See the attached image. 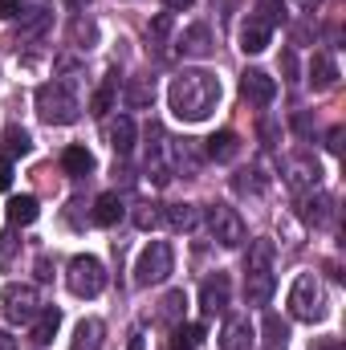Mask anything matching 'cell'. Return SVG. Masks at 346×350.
<instances>
[{
  "label": "cell",
  "mask_w": 346,
  "mask_h": 350,
  "mask_svg": "<svg viewBox=\"0 0 346 350\" xmlns=\"http://www.w3.org/2000/svg\"><path fill=\"white\" fill-rule=\"evenodd\" d=\"M220 98H224V90H220V78L212 70H183V74H175L172 86H168V106H172V114L179 122L212 118Z\"/></svg>",
  "instance_id": "1"
},
{
  "label": "cell",
  "mask_w": 346,
  "mask_h": 350,
  "mask_svg": "<svg viewBox=\"0 0 346 350\" xmlns=\"http://www.w3.org/2000/svg\"><path fill=\"white\" fill-rule=\"evenodd\" d=\"M122 212H127V208H122V196H118V191H102V196L94 200L90 220H94V224H102V228H114V224L122 220Z\"/></svg>",
  "instance_id": "19"
},
{
  "label": "cell",
  "mask_w": 346,
  "mask_h": 350,
  "mask_svg": "<svg viewBox=\"0 0 346 350\" xmlns=\"http://www.w3.org/2000/svg\"><path fill=\"white\" fill-rule=\"evenodd\" d=\"M37 216H41V208H37L33 196H16V200L8 204V224H12V228H25V224H33Z\"/></svg>",
  "instance_id": "24"
},
{
  "label": "cell",
  "mask_w": 346,
  "mask_h": 350,
  "mask_svg": "<svg viewBox=\"0 0 346 350\" xmlns=\"http://www.w3.org/2000/svg\"><path fill=\"white\" fill-rule=\"evenodd\" d=\"M147 33H151L155 41H163V37L172 33V12H159V16H155V21L147 25Z\"/></svg>",
  "instance_id": "39"
},
{
  "label": "cell",
  "mask_w": 346,
  "mask_h": 350,
  "mask_svg": "<svg viewBox=\"0 0 346 350\" xmlns=\"http://www.w3.org/2000/svg\"><path fill=\"white\" fill-rule=\"evenodd\" d=\"M318 179H322V167H318L314 159H289V163H285V183H289L297 196H302V191H314Z\"/></svg>",
  "instance_id": "14"
},
{
  "label": "cell",
  "mask_w": 346,
  "mask_h": 350,
  "mask_svg": "<svg viewBox=\"0 0 346 350\" xmlns=\"http://www.w3.org/2000/svg\"><path fill=\"white\" fill-rule=\"evenodd\" d=\"M106 139H110L114 155H131V151H135V139H139V126H135V118H131V114H118V118L106 126Z\"/></svg>",
  "instance_id": "15"
},
{
  "label": "cell",
  "mask_w": 346,
  "mask_h": 350,
  "mask_svg": "<svg viewBox=\"0 0 346 350\" xmlns=\"http://www.w3.org/2000/svg\"><path fill=\"white\" fill-rule=\"evenodd\" d=\"M322 0H297V8H318Z\"/></svg>",
  "instance_id": "49"
},
{
  "label": "cell",
  "mask_w": 346,
  "mask_h": 350,
  "mask_svg": "<svg viewBox=\"0 0 346 350\" xmlns=\"http://www.w3.org/2000/svg\"><path fill=\"white\" fill-rule=\"evenodd\" d=\"M228 297H232V277H228L224 269H216V273L200 285V310H204L208 318H216V314L228 310Z\"/></svg>",
  "instance_id": "8"
},
{
  "label": "cell",
  "mask_w": 346,
  "mask_h": 350,
  "mask_svg": "<svg viewBox=\"0 0 346 350\" xmlns=\"http://www.w3.org/2000/svg\"><path fill=\"white\" fill-rule=\"evenodd\" d=\"M200 159H204V151H196L191 139H179V143H175V167H179L183 175L200 172Z\"/></svg>",
  "instance_id": "29"
},
{
  "label": "cell",
  "mask_w": 346,
  "mask_h": 350,
  "mask_svg": "<svg viewBox=\"0 0 346 350\" xmlns=\"http://www.w3.org/2000/svg\"><path fill=\"white\" fill-rule=\"evenodd\" d=\"M273 45V25L261 16V12H249L241 21V49L245 53H265Z\"/></svg>",
  "instance_id": "10"
},
{
  "label": "cell",
  "mask_w": 346,
  "mask_h": 350,
  "mask_svg": "<svg viewBox=\"0 0 346 350\" xmlns=\"http://www.w3.org/2000/svg\"><path fill=\"white\" fill-rule=\"evenodd\" d=\"M33 151V139H29V131H21V126H8L4 131V159H25Z\"/></svg>",
  "instance_id": "27"
},
{
  "label": "cell",
  "mask_w": 346,
  "mask_h": 350,
  "mask_svg": "<svg viewBox=\"0 0 346 350\" xmlns=\"http://www.w3.org/2000/svg\"><path fill=\"white\" fill-rule=\"evenodd\" d=\"M102 338H106V322H102V318H82V322L74 326L70 350H102Z\"/></svg>",
  "instance_id": "17"
},
{
  "label": "cell",
  "mask_w": 346,
  "mask_h": 350,
  "mask_svg": "<svg viewBox=\"0 0 346 350\" xmlns=\"http://www.w3.org/2000/svg\"><path fill=\"white\" fill-rule=\"evenodd\" d=\"M66 4H70V8H86L90 0H66Z\"/></svg>",
  "instance_id": "50"
},
{
  "label": "cell",
  "mask_w": 346,
  "mask_h": 350,
  "mask_svg": "<svg viewBox=\"0 0 346 350\" xmlns=\"http://www.w3.org/2000/svg\"><path fill=\"white\" fill-rule=\"evenodd\" d=\"M127 350H147V342H143V330H131V342H127Z\"/></svg>",
  "instance_id": "46"
},
{
  "label": "cell",
  "mask_w": 346,
  "mask_h": 350,
  "mask_svg": "<svg viewBox=\"0 0 346 350\" xmlns=\"http://www.w3.org/2000/svg\"><path fill=\"white\" fill-rule=\"evenodd\" d=\"M257 330H253V322L249 318H228L224 322V330H220V350H253L257 347V338H253Z\"/></svg>",
  "instance_id": "13"
},
{
  "label": "cell",
  "mask_w": 346,
  "mask_h": 350,
  "mask_svg": "<svg viewBox=\"0 0 346 350\" xmlns=\"http://www.w3.org/2000/svg\"><path fill=\"white\" fill-rule=\"evenodd\" d=\"M163 220L172 224L175 232H191L200 224V208L196 204H172V208H163Z\"/></svg>",
  "instance_id": "22"
},
{
  "label": "cell",
  "mask_w": 346,
  "mask_h": 350,
  "mask_svg": "<svg viewBox=\"0 0 346 350\" xmlns=\"http://www.w3.org/2000/svg\"><path fill=\"white\" fill-rule=\"evenodd\" d=\"M122 102H127V110H147L155 102V90L147 86V82H127L122 86Z\"/></svg>",
  "instance_id": "28"
},
{
  "label": "cell",
  "mask_w": 346,
  "mask_h": 350,
  "mask_svg": "<svg viewBox=\"0 0 346 350\" xmlns=\"http://www.w3.org/2000/svg\"><path fill=\"white\" fill-rule=\"evenodd\" d=\"M62 167H66L70 175H90V172H94V155H90L86 147H66Z\"/></svg>",
  "instance_id": "30"
},
{
  "label": "cell",
  "mask_w": 346,
  "mask_h": 350,
  "mask_svg": "<svg viewBox=\"0 0 346 350\" xmlns=\"http://www.w3.org/2000/svg\"><path fill=\"white\" fill-rule=\"evenodd\" d=\"M237 155H241V139H237V131H220V135H212V139L204 143V159L232 163Z\"/></svg>",
  "instance_id": "18"
},
{
  "label": "cell",
  "mask_w": 346,
  "mask_h": 350,
  "mask_svg": "<svg viewBox=\"0 0 346 350\" xmlns=\"http://www.w3.org/2000/svg\"><path fill=\"white\" fill-rule=\"evenodd\" d=\"M200 342H204V326L200 322H175L172 350H200Z\"/></svg>",
  "instance_id": "23"
},
{
  "label": "cell",
  "mask_w": 346,
  "mask_h": 350,
  "mask_svg": "<svg viewBox=\"0 0 346 350\" xmlns=\"http://www.w3.org/2000/svg\"><path fill=\"white\" fill-rule=\"evenodd\" d=\"M334 82H338V62L330 53H314V62H310V86L330 90Z\"/></svg>",
  "instance_id": "21"
},
{
  "label": "cell",
  "mask_w": 346,
  "mask_h": 350,
  "mask_svg": "<svg viewBox=\"0 0 346 350\" xmlns=\"http://www.w3.org/2000/svg\"><path fill=\"white\" fill-rule=\"evenodd\" d=\"M208 232H212L224 249H241V245L249 241V228H245L241 212L228 208V204H212V208H208Z\"/></svg>",
  "instance_id": "6"
},
{
  "label": "cell",
  "mask_w": 346,
  "mask_h": 350,
  "mask_svg": "<svg viewBox=\"0 0 346 350\" xmlns=\"http://www.w3.org/2000/svg\"><path fill=\"white\" fill-rule=\"evenodd\" d=\"M0 350H16V338L8 330H0Z\"/></svg>",
  "instance_id": "47"
},
{
  "label": "cell",
  "mask_w": 346,
  "mask_h": 350,
  "mask_svg": "<svg viewBox=\"0 0 346 350\" xmlns=\"http://www.w3.org/2000/svg\"><path fill=\"white\" fill-rule=\"evenodd\" d=\"M281 74H285L289 82L297 78V53H293V49H281Z\"/></svg>",
  "instance_id": "40"
},
{
  "label": "cell",
  "mask_w": 346,
  "mask_h": 350,
  "mask_svg": "<svg viewBox=\"0 0 346 350\" xmlns=\"http://www.w3.org/2000/svg\"><path fill=\"white\" fill-rule=\"evenodd\" d=\"M297 216L306 220V224H314V228H326L330 220H334V200L326 196V191H302V200H297Z\"/></svg>",
  "instance_id": "9"
},
{
  "label": "cell",
  "mask_w": 346,
  "mask_h": 350,
  "mask_svg": "<svg viewBox=\"0 0 346 350\" xmlns=\"http://www.w3.org/2000/svg\"><path fill=\"white\" fill-rule=\"evenodd\" d=\"M216 45H212V29L208 25H187L183 37H179V53L183 57H208Z\"/></svg>",
  "instance_id": "16"
},
{
  "label": "cell",
  "mask_w": 346,
  "mask_h": 350,
  "mask_svg": "<svg viewBox=\"0 0 346 350\" xmlns=\"http://www.w3.org/2000/svg\"><path fill=\"white\" fill-rule=\"evenodd\" d=\"M57 326H62V310H57V306H45V310L33 318V330H29L33 347H49L53 334H57Z\"/></svg>",
  "instance_id": "20"
},
{
  "label": "cell",
  "mask_w": 346,
  "mask_h": 350,
  "mask_svg": "<svg viewBox=\"0 0 346 350\" xmlns=\"http://www.w3.org/2000/svg\"><path fill=\"white\" fill-rule=\"evenodd\" d=\"M49 21H53V12H45V8H33V12L21 21V41H37V37L49 29Z\"/></svg>",
  "instance_id": "31"
},
{
  "label": "cell",
  "mask_w": 346,
  "mask_h": 350,
  "mask_svg": "<svg viewBox=\"0 0 346 350\" xmlns=\"http://www.w3.org/2000/svg\"><path fill=\"white\" fill-rule=\"evenodd\" d=\"M261 330H265V350H285V342H289V326H285L277 314H265Z\"/></svg>",
  "instance_id": "26"
},
{
  "label": "cell",
  "mask_w": 346,
  "mask_h": 350,
  "mask_svg": "<svg viewBox=\"0 0 346 350\" xmlns=\"http://www.w3.org/2000/svg\"><path fill=\"white\" fill-rule=\"evenodd\" d=\"M273 257H277V249H273V241H253L249 245V257H245V269H273Z\"/></svg>",
  "instance_id": "32"
},
{
  "label": "cell",
  "mask_w": 346,
  "mask_h": 350,
  "mask_svg": "<svg viewBox=\"0 0 346 350\" xmlns=\"http://www.w3.org/2000/svg\"><path fill=\"white\" fill-rule=\"evenodd\" d=\"M183 306H187V297H183V289H172V293L163 297V310H159V314H163L168 322H179V318H183Z\"/></svg>",
  "instance_id": "35"
},
{
  "label": "cell",
  "mask_w": 346,
  "mask_h": 350,
  "mask_svg": "<svg viewBox=\"0 0 346 350\" xmlns=\"http://www.w3.org/2000/svg\"><path fill=\"white\" fill-rule=\"evenodd\" d=\"M8 187H12V163L0 159V191H8Z\"/></svg>",
  "instance_id": "42"
},
{
  "label": "cell",
  "mask_w": 346,
  "mask_h": 350,
  "mask_svg": "<svg viewBox=\"0 0 346 350\" xmlns=\"http://www.w3.org/2000/svg\"><path fill=\"white\" fill-rule=\"evenodd\" d=\"M16 8H21V0H0V21L16 16Z\"/></svg>",
  "instance_id": "44"
},
{
  "label": "cell",
  "mask_w": 346,
  "mask_h": 350,
  "mask_svg": "<svg viewBox=\"0 0 346 350\" xmlns=\"http://www.w3.org/2000/svg\"><path fill=\"white\" fill-rule=\"evenodd\" d=\"M78 98H74V90L66 86V82H45V86L37 90V114H41V122H49V126H70L74 118H78Z\"/></svg>",
  "instance_id": "3"
},
{
  "label": "cell",
  "mask_w": 346,
  "mask_h": 350,
  "mask_svg": "<svg viewBox=\"0 0 346 350\" xmlns=\"http://www.w3.org/2000/svg\"><path fill=\"white\" fill-rule=\"evenodd\" d=\"M273 289H277L273 269H245V301L249 306H269Z\"/></svg>",
  "instance_id": "12"
},
{
  "label": "cell",
  "mask_w": 346,
  "mask_h": 350,
  "mask_svg": "<svg viewBox=\"0 0 346 350\" xmlns=\"http://www.w3.org/2000/svg\"><path fill=\"white\" fill-rule=\"evenodd\" d=\"M237 183V191H253V196H261L265 191V179H261V172H245L241 179H232Z\"/></svg>",
  "instance_id": "37"
},
{
  "label": "cell",
  "mask_w": 346,
  "mask_h": 350,
  "mask_svg": "<svg viewBox=\"0 0 346 350\" xmlns=\"http://www.w3.org/2000/svg\"><path fill=\"white\" fill-rule=\"evenodd\" d=\"M191 4H196V0H163V8H168V12H187Z\"/></svg>",
  "instance_id": "45"
},
{
  "label": "cell",
  "mask_w": 346,
  "mask_h": 350,
  "mask_svg": "<svg viewBox=\"0 0 346 350\" xmlns=\"http://www.w3.org/2000/svg\"><path fill=\"white\" fill-rule=\"evenodd\" d=\"M293 126H297V131L306 135V131H310V118H306V114H293Z\"/></svg>",
  "instance_id": "48"
},
{
  "label": "cell",
  "mask_w": 346,
  "mask_h": 350,
  "mask_svg": "<svg viewBox=\"0 0 346 350\" xmlns=\"http://www.w3.org/2000/svg\"><path fill=\"white\" fill-rule=\"evenodd\" d=\"M66 285H70L74 297H98L106 289V265L98 257H90V253H78L66 269Z\"/></svg>",
  "instance_id": "5"
},
{
  "label": "cell",
  "mask_w": 346,
  "mask_h": 350,
  "mask_svg": "<svg viewBox=\"0 0 346 350\" xmlns=\"http://www.w3.org/2000/svg\"><path fill=\"white\" fill-rule=\"evenodd\" d=\"M289 314L297 322H322L326 318V289L314 273H297L293 285H289Z\"/></svg>",
  "instance_id": "2"
},
{
  "label": "cell",
  "mask_w": 346,
  "mask_h": 350,
  "mask_svg": "<svg viewBox=\"0 0 346 350\" xmlns=\"http://www.w3.org/2000/svg\"><path fill=\"white\" fill-rule=\"evenodd\" d=\"M159 224H163V212H159L155 204H139V208H135V228L151 232V228H159Z\"/></svg>",
  "instance_id": "34"
},
{
  "label": "cell",
  "mask_w": 346,
  "mask_h": 350,
  "mask_svg": "<svg viewBox=\"0 0 346 350\" xmlns=\"http://www.w3.org/2000/svg\"><path fill=\"white\" fill-rule=\"evenodd\" d=\"M175 273V253L168 241H151L139 257H135V285L139 289H151V285H163Z\"/></svg>",
  "instance_id": "4"
},
{
  "label": "cell",
  "mask_w": 346,
  "mask_h": 350,
  "mask_svg": "<svg viewBox=\"0 0 346 350\" xmlns=\"http://www.w3.org/2000/svg\"><path fill=\"white\" fill-rule=\"evenodd\" d=\"M16 249H21L16 232H4V237H0V269H8V265H12V257H16Z\"/></svg>",
  "instance_id": "36"
},
{
  "label": "cell",
  "mask_w": 346,
  "mask_h": 350,
  "mask_svg": "<svg viewBox=\"0 0 346 350\" xmlns=\"http://www.w3.org/2000/svg\"><path fill=\"white\" fill-rule=\"evenodd\" d=\"M257 131H261V139H265V147H277V143H281V126H277L273 118H261Z\"/></svg>",
  "instance_id": "38"
},
{
  "label": "cell",
  "mask_w": 346,
  "mask_h": 350,
  "mask_svg": "<svg viewBox=\"0 0 346 350\" xmlns=\"http://www.w3.org/2000/svg\"><path fill=\"white\" fill-rule=\"evenodd\" d=\"M53 277V265H49V257H37V281H49Z\"/></svg>",
  "instance_id": "43"
},
{
  "label": "cell",
  "mask_w": 346,
  "mask_h": 350,
  "mask_svg": "<svg viewBox=\"0 0 346 350\" xmlns=\"http://www.w3.org/2000/svg\"><path fill=\"white\" fill-rule=\"evenodd\" d=\"M326 151H330V155H338V151H343V126H334V131L326 135Z\"/></svg>",
  "instance_id": "41"
},
{
  "label": "cell",
  "mask_w": 346,
  "mask_h": 350,
  "mask_svg": "<svg viewBox=\"0 0 346 350\" xmlns=\"http://www.w3.org/2000/svg\"><path fill=\"white\" fill-rule=\"evenodd\" d=\"M114 98H118V78L110 74L102 86L94 90V98H90V114H98V118H106L110 114V106H114Z\"/></svg>",
  "instance_id": "25"
},
{
  "label": "cell",
  "mask_w": 346,
  "mask_h": 350,
  "mask_svg": "<svg viewBox=\"0 0 346 350\" xmlns=\"http://www.w3.org/2000/svg\"><path fill=\"white\" fill-rule=\"evenodd\" d=\"M0 301H4V318L12 322V326H25V322H33L37 314H41V297H37V285H4V293H0Z\"/></svg>",
  "instance_id": "7"
},
{
  "label": "cell",
  "mask_w": 346,
  "mask_h": 350,
  "mask_svg": "<svg viewBox=\"0 0 346 350\" xmlns=\"http://www.w3.org/2000/svg\"><path fill=\"white\" fill-rule=\"evenodd\" d=\"M241 98H245L249 106H269V102L277 98V82H273L265 70H245V74H241Z\"/></svg>",
  "instance_id": "11"
},
{
  "label": "cell",
  "mask_w": 346,
  "mask_h": 350,
  "mask_svg": "<svg viewBox=\"0 0 346 350\" xmlns=\"http://www.w3.org/2000/svg\"><path fill=\"white\" fill-rule=\"evenodd\" d=\"M74 45H78V49H94V45H98V25H94L90 16H78V21H74Z\"/></svg>",
  "instance_id": "33"
}]
</instances>
